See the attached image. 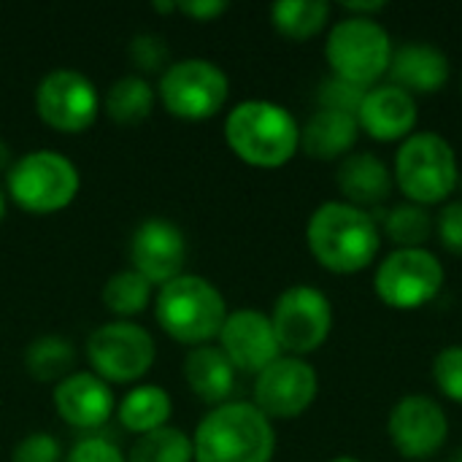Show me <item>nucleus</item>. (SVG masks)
<instances>
[{"instance_id": "17", "label": "nucleus", "mask_w": 462, "mask_h": 462, "mask_svg": "<svg viewBox=\"0 0 462 462\" xmlns=\"http://www.w3.org/2000/svg\"><path fill=\"white\" fill-rule=\"evenodd\" d=\"M54 409L68 425L95 430L114 414V395L97 374H70L54 390Z\"/></svg>"}, {"instance_id": "34", "label": "nucleus", "mask_w": 462, "mask_h": 462, "mask_svg": "<svg viewBox=\"0 0 462 462\" xmlns=\"http://www.w3.org/2000/svg\"><path fill=\"white\" fill-rule=\"evenodd\" d=\"M433 225H436V233H439V241L444 244V249L462 257V200L447 203Z\"/></svg>"}, {"instance_id": "40", "label": "nucleus", "mask_w": 462, "mask_h": 462, "mask_svg": "<svg viewBox=\"0 0 462 462\" xmlns=\"http://www.w3.org/2000/svg\"><path fill=\"white\" fill-rule=\"evenodd\" d=\"M330 462H360V460H355V457H346V455H344V457H336V460H330Z\"/></svg>"}, {"instance_id": "11", "label": "nucleus", "mask_w": 462, "mask_h": 462, "mask_svg": "<svg viewBox=\"0 0 462 462\" xmlns=\"http://www.w3.org/2000/svg\"><path fill=\"white\" fill-rule=\"evenodd\" d=\"M87 355L103 382H135L154 363V338L130 322H108L87 338Z\"/></svg>"}, {"instance_id": "29", "label": "nucleus", "mask_w": 462, "mask_h": 462, "mask_svg": "<svg viewBox=\"0 0 462 462\" xmlns=\"http://www.w3.org/2000/svg\"><path fill=\"white\" fill-rule=\"evenodd\" d=\"M433 217L425 211V206L406 203L387 214V236L401 249H422V244L433 233Z\"/></svg>"}, {"instance_id": "10", "label": "nucleus", "mask_w": 462, "mask_h": 462, "mask_svg": "<svg viewBox=\"0 0 462 462\" xmlns=\"http://www.w3.org/2000/svg\"><path fill=\"white\" fill-rule=\"evenodd\" d=\"M279 346L298 355L319 349L333 328V306L325 292L314 287H290L279 295L271 317Z\"/></svg>"}, {"instance_id": "9", "label": "nucleus", "mask_w": 462, "mask_h": 462, "mask_svg": "<svg viewBox=\"0 0 462 462\" xmlns=\"http://www.w3.org/2000/svg\"><path fill=\"white\" fill-rule=\"evenodd\" d=\"M230 92L225 70L208 60L192 57L173 62L160 79V97L165 108L181 119L214 116Z\"/></svg>"}, {"instance_id": "18", "label": "nucleus", "mask_w": 462, "mask_h": 462, "mask_svg": "<svg viewBox=\"0 0 462 462\" xmlns=\"http://www.w3.org/2000/svg\"><path fill=\"white\" fill-rule=\"evenodd\" d=\"M417 100L411 92L384 84L365 92L363 106L357 111V125L376 141H398L409 138L417 125Z\"/></svg>"}, {"instance_id": "33", "label": "nucleus", "mask_w": 462, "mask_h": 462, "mask_svg": "<svg viewBox=\"0 0 462 462\" xmlns=\"http://www.w3.org/2000/svg\"><path fill=\"white\" fill-rule=\"evenodd\" d=\"M62 449L60 441L49 433H30L14 447L11 462H60Z\"/></svg>"}, {"instance_id": "27", "label": "nucleus", "mask_w": 462, "mask_h": 462, "mask_svg": "<svg viewBox=\"0 0 462 462\" xmlns=\"http://www.w3.org/2000/svg\"><path fill=\"white\" fill-rule=\"evenodd\" d=\"M192 439L179 428H160L138 436L130 449V462H192Z\"/></svg>"}, {"instance_id": "4", "label": "nucleus", "mask_w": 462, "mask_h": 462, "mask_svg": "<svg viewBox=\"0 0 462 462\" xmlns=\"http://www.w3.org/2000/svg\"><path fill=\"white\" fill-rule=\"evenodd\" d=\"M154 314L160 328L181 344H206L219 336L227 309L222 292L203 276H176L162 284Z\"/></svg>"}, {"instance_id": "2", "label": "nucleus", "mask_w": 462, "mask_h": 462, "mask_svg": "<svg viewBox=\"0 0 462 462\" xmlns=\"http://www.w3.org/2000/svg\"><path fill=\"white\" fill-rule=\"evenodd\" d=\"M195 462H271L276 433L254 403H222L195 433Z\"/></svg>"}, {"instance_id": "5", "label": "nucleus", "mask_w": 462, "mask_h": 462, "mask_svg": "<svg viewBox=\"0 0 462 462\" xmlns=\"http://www.w3.org/2000/svg\"><path fill=\"white\" fill-rule=\"evenodd\" d=\"M457 154L452 143L436 133H414L395 157V179L401 192L417 206L447 200L457 187Z\"/></svg>"}, {"instance_id": "37", "label": "nucleus", "mask_w": 462, "mask_h": 462, "mask_svg": "<svg viewBox=\"0 0 462 462\" xmlns=\"http://www.w3.org/2000/svg\"><path fill=\"white\" fill-rule=\"evenodd\" d=\"M344 8H346V11H355L357 16H365V14H371V11H382L384 3H382V0H374V3H346Z\"/></svg>"}, {"instance_id": "38", "label": "nucleus", "mask_w": 462, "mask_h": 462, "mask_svg": "<svg viewBox=\"0 0 462 462\" xmlns=\"http://www.w3.org/2000/svg\"><path fill=\"white\" fill-rule=\"evenodd\" d=\"M8 162H11V149H8L5 141H0V171L8 168Z\"/></svg>"}, {"instance_id": "12", "label": "nucleus", "mask_w": 462, "mask_h": 462, "mask_svg": "<svg viewBox=\"0 0 462 462\" xmlns=\"http://www.w3.org/2000/svg\"><path fill=\"white\" fill-rule=\"evenodd\" d=\"M100 108L95 84L79 70H51L41 79L35 89L38 116L60 133L87 130Z\"/></svg>"}, {"instance_id": "31", "label": "nucleus", "mask_w": 462, "mask_h": 462, "mask_svg": "<svg viewBox=\"0 0 462 462\" xmlns=\"http://www.w3.org/2000/svg\"><path fill=\"white\" fill-rule=\"evenodd\" d=\"M127 54L133 60V65L143 73H154L168 62V43L162 35L154 32H141L130 41Z\"/></svg>"}, {"instance_id": "36", "label": "nucleus", "mask_w": 462, "mask_h": 462, "mask_svg": "<svg viewBox=\"0 0 462 462\" xmlns=\"http://www.w3.org/2000/svg\"><path fill=\"white\" fill-rule=\"evenodd\" d=\"M176 8L184 11V14L192 16V19L208 22V19L225 14V11H227V3H225V0H195V3L187 0V3H176Z\"/></svg>"}, {"instance_id": "7", "label": "nucleus", "mask_w": 462, "mask_h": 462, "mask_svg": "<svg viewBox=\"0 0 462 462\" xmlns=\"http://www.w3.org/2000/svg\"><path fill=\"white\" fill-rule=\"evenodd\" d=\"M8 195L11 200L30 214H54L79 192L76 165L49 149L30 152L8 168Z\"/></svg>"}, {"instance_id": "28", "label": "nucleus", "mask_w": 462, "mask_h": 462, "mask_svg": "<svg viewBox=\"0 0 462 462\" xmlns=\"http://www.w3.org/2000/svg\"><path fill=\"white\" fill-rule=\"evenodd\" d=\"M152 298V282L143 279L138 271H119L114 273L103 287V303L119 317H133L149 306Z\"/></svg>"}, {"instance_id": "25", "label": "nucleus", "mask_w": 462, "mask_h": 462, "mask_svg": "<svg viewBox=\"0 0 462 462\" xmlns=\"http://www.w3.org/2000/svg\"><path fill=\"white\" fill-rule=\"evenodd\" d=\"M154 92L143 76H122L106 97V111L116 125H138L152 114Z\"/></svg>"}, {"instance_id": "24", "label": "nucleus", "mask_w": 462, "mask_h": 462, "mask_svg": "<svg viewBox=\"0 0 462 462\" xmlns=\"http://www.w3.org/2000/svg\"><path fill=\"white\" fill-rule=\"evenodd\" d=\"M330 16V5L325 0H282L271 5V19L273 27L292 38V41H306L317 35Z\"/></svg>"}, {"instance_id": "26", "label": "nucleus", "mask_w": 462, "mask_h": 462, "mask_svg": "<svg viewBox=\"0 0 462 462\" xmlns=\"http://www.w3.org/2000/svg\"><path fill=\"white\" fill-rule=\"evenodd\" d=\"M27 374L38 382H54L70 376V368L76 365V352L70 341L60 336H41L35 338L24 352Z\"/></svg>"}, {"instance_id": "20", "label": "nucleus", "mask_w": 462, "mask_h": 462, "mask_svg": "<svg viewBox=\"0 0 462 462\" xmlns=\"http://www.w3.org/2000/svg\"><path fill=\"white\" fill-rule=\"evenodd\" d=\"M336 181H338V189L344 192L346 203H352L357 208L384 203L390 189H393V179H390L387 165L371 152L349 154L341 162Z\"/></svg>"}, {"instance_id": "39", "label": "nucleus", "mask_w": 462, "mask_h": 462, "mask_svg": "<svg viewBox=\"0 0 462 462\" xmlns=\"http://www.w3.org/2000/svg\"><path fill=\"white\" fill-rule=\"evenodd\" d=\"M3 217H5V198H3V189H0V222H3Z\"/></svg>"}, {"instance_id": "19", "label": "nucleus", "mask_w": 462, "mask_h": 462, "mask_svg": "<svg viewBox=\"0 0 462 462\" xmlns=\"http://www.w3.org/2000/svg\"><path fill=\"white\" fill-rule=\"evenodd\" d=\"M390 76L406 92H436L449 79V60L439 46L411 41L393 51Z\"/></svg>"}, {"instance_id": "32", "label": "nucleus", "mask_w": 462, "mask_h": 462, "mask_svg": "<svg viewBox=\"0 0 462 462\" xmlns=\"http://www.w3.org/2000/svg\"><path fill=\"white\" fill-rule=\"evenodd\" d=\"M433 376L447 398L462 403V346H449L439 352L433 363Z\"/></svg>"}, {"instance_id": "1", "label": "nucleus", "mask_w": 462, "mask_h": 462, "mask_svg": "<svg viewBox=\"0 0 462 462\" xmlns=\"http://www.w3.org/2000/svg\"><path fill=\"white\" fill-rule=\"evenodd\" d=\"M314 260L333 273H357L368 268L382 246L379 227L365 208L352 203H322L306 227Z\"/></svg>"}, {"instance_id": "3", "label": "nucleus", "mask_w": 462, "mask_h": 462, "mask_svg": "<svg viewBox=\"0 0 462 462\" xmlns=\"http://www.w3.org/2000/svg\"><path fill=\"white\" fill-rule=\"evenodd\" d=\"M225 138L244 162L257 168H279L295 157L300 146V127L279 103L244 100L227 114Z\"/></svg>"}, {"instance_id": "8", "label": "nucleus", "mask_w": 462, "mask_h": 462, "mask_svg": "<svg viewBox=\"0 0 462 462\" xmlns=\"http://www.w3.org/2000/svg\"><path fill=\"white\" fill-rule=\"evenodd\" d=\"M444 287V265L428 249H398L382 260L374 290L390 309L411 311L430 303Z\"/></svg>"}, {"instance_id": "15", "label": "nucleus", "mask_w": 462, "mask_h": 462, "mask_svg": "<svg viewBox=\"0 0 462 462\" xmlns=\"http://www.w3.org/2000/svg\"><path fill=\"white\" fill-rule=\"evenodd\" d=\"M219 341L233 368H241L249 374H260L282 357V346L273 333L271 317L252 311V309L227 314L219 330Z\"/></svg>"}, {"instance_id": "16", "label": "nucleus", "mask_w": 462, "mask_h": 462, "mask_svg": "<svg viewBox=\"0 0 462 462\" xmlns=\"http://www.w3.org/2000/svg\"><path fill=\"white\" fill-rule=\"evenodd\" d=\"M133 271H138L152 284H168L181 276L187 260L184 233L165 219H146L138 225L130 241Z\"/></svg>"}, {"instance_id": "41", "label": "nucleus", "mask_w": 462, "mask_h": 462, "mask_svg": "<svg viewBox=\"0 0 462 462\" xmlns=\"http://www.w3.org/2000/svg\"><path fill=\"white\" fill-rule=\"evenodd\" d=\"M455 462H462V449L457 452V455H455Z\"/></svg>"}, {"instance_id": "13", "label": "nucleus", "mask_w": 462, "mask_h": 462, "mask_svg": "<svg viewBox=\"0 0 462 462\" xmlns=\"http://www.w3.org/2000/svg\"><path fill=\"white\" fill-rule=\"evenodd\" d=\"M319 379L317 371L300 357H279L265 371L257 374L254 406L268 420L300 417L317 398Z\"/></svg>"}, {"instance_id": "22", "label": "nucleus", "mask_w": 462, "mask_h": 462, "mask_svg": "<svg viewBox=\"0 0 462 462\" xmlns=\"http://www.w3.org/2000/svg\"><path fill=\"white\" fill-rule=\"evenodd\" d=\"M189 390L206 403H222L236 384V368L217 346H195L184 360Z\"/></svg>"}, {"instance_id": "6", "label": "nucleus", "mask_w": 462, "mask_h": 462, "mask_svg": "<svg viewBox=\"0 0 462 462\" xmlns=\"http://www.w3.org/2000/svg\"><path fill=\"white\" fill-rule=\"evenodd\" d=\"M325 54L333 76L368 89L390 70L393 41L371 16H346L333 24Z\"/></svg>"}, {"instance_id": "21", "label": "nucleus", "mask_w": 462, "mask_h": 462, "mask_svg": "<svg viewBox=\"0 0 462 462\" xmlns=\"http://www.w3.org/2000/svg\"><path fill=\"white\" fill-rule=\"evenodd\" d=\"M357 130H360L357 116L333 108H319L300 130V146L309 157L336 160L352 152L357 141Z\"/></svg>"}, {"instance_id": "30", "label": "nucleus", "mask_w": 462, "mask_h": 462, "mask_svg": "<svg viewBox=\"0 0 462 462\" xmlns=\"http://www.w3.org/2000/svg\"><path fill=\"white\" fill-rule=\"evenodd\" d=\"M365 92H368V89H363V87H357V84H352V81H344V79H338V76H330L328 81H322L319 103H322V108H333V111H344V114L357 116Z\"/></svg>"}, {"instance_id": "23", "label": "nucleus", "mask_w": 462, "mask_h": 462, "mask_svg": "<svg viewBox=\"0 0 462 462\" xmlns=\"http://www.w3.org/2000/svg\"><path fill=\"white\" fill-rule=\"evenodd\" d=\"M171 409H173L171 395L162 387L143 384V387H135L133 393H127L125 401L119 403V422L127 430L143 436V433L165 428Z\"/></svg>"}, {"instance_id": "35", "label": "nucleus", "mask_w": 462, "mask_h": 462, "mask_svg": "<svg viewBox=\"0 0 462 462\" xmlns=\"http://www.w3.org/2000/svg\"><path fill=\"white\" fill-rule=\"evenodd\" d=\"M68 462H127L125 455L108 444L106 439H84L79 441L70 455H68Z\"/></svg>"}, {"instance_id": "14", "label": "nucleus", "mask_w": 462, "mask_h": 462, "mask_svg": "<svg viewBox=\"0 0 462 462\" xmlns=\"http://www.w3.org/2000/svg\"><path fill=\"white\" fill-rule=\"evenodd\" d=\"M390 441L409 460H425L441 452L449 436L444 409L428 395H409L390 414Z\"/></svg>"}]
</instances>
